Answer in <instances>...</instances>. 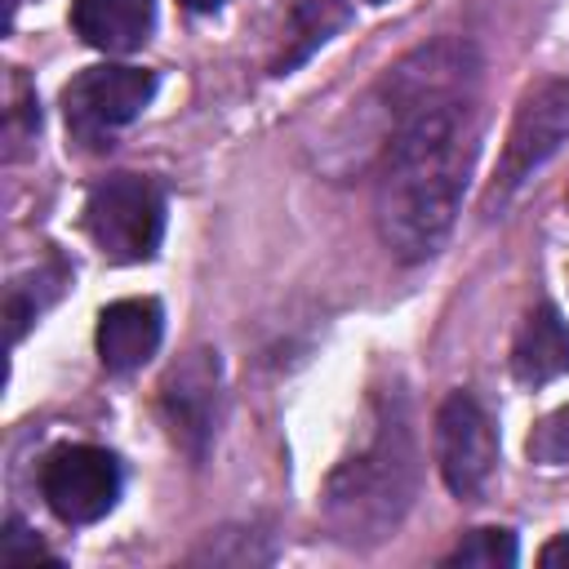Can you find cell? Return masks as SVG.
<instances>
[{"instance_id": "cell-16", "label": "cell", "mask_w": 569, "mask_h": 569, "mask_svg": "<svg viewBox=\"0 0 569 569\" xmlns=\"http://www.w3.org/2000/svg\"><path fill=\"white\" fill-rule=\"evenodd\" d=\"M538 565H542V569H569V533L551 538V542L538 551Z\"/></svg>"}, {"instance_id": "cell-5", "label": "cell", "mask_w": 569, "mask_h": 569, "mask_svg": "<svg viewBox=\"0 0 569 569\" xmlns=\"http://www.w3.org/2000/svg\"><path fill=\"white\" fill-rule=\"evenodd\" d=\"M44 502L67 525L102 520L120 498V462L98 445H62L40 467Z\"/></svg>"}, {"instance_id": "cell-6", "label": "cell", "mask_w": 569, "mask_h": 569, "mask_svg": "<svg viewBox=\"0 0 569 569\" xmlns=\"http://www.w3.org/2000/svg\"><path fill=\"white\" fill-rule=\"evenodd\" d=\"M156 93V76L147 67H89L62 89L67 124L80 142H102L120 124H129Z\"/></svg>"}, {"instance_id": "cell-9", "label": "cell", "mask_w": 569, "mask_h": 569, "mask_svg": "<svg viewBox=\"0 0 569 569\" xmlns=\"http://www.w3.org/2000/svg\"><path fill=\"white\" fill-rule=\"evenodd\" d=\"M160 329H164V316L151 298H120L98 316V360L111 373H129L156 356Z\"/></svg>"}, {"instance_id": "cell-12", "label": "cell", "mask_w": 569, "mask_h": 569, "mask_svg": "<svg viewBox=\"0 0 569 569\" xmlns=\"http://www.w3.org/2000/svg\"><path fill=\"white\" fill-rule=\"evenodd\" d=\"M342 4L338 0H293V40H289V49L276 58V76H284L289 67H298L316 44H325L329 40V31L333 27H342Z\"/></svg>"}, {"instance_id": "cell-7", "label": "cell", "mask_w": 569, "mask_h": 569, "mask_svg": "<svg viewBox=\"0 0 569 569\" xmlns=\"http://www.w3.org/2000/svg\"><path fill=\"white\" fill-rule=\"evenodd\" d=\"M436 467L458 498H476L498 467L493 422L467 391H453L436 413Z\"/></svg>"}, {"instance_id": "cell-17", "label": "cell", "mask_w": 569, "mask_h": 569, "mask_svg": "<svg viewBox=\"0 0 569 569\" xmlns=\"http://www.w3.org/2000/svg\"><path fill=\"white\" fill-rule=\"evenodd\" d=\"M182 4H187L191 13H209V9H218L222 0H182Z\"/></svg>"}, {"instance_id": "cell-11", "label": "cell", "mask_w": 569, "mask_h": 569, "mask_svg": "<svg viewBox=\"0 0 569 569\" xmlns=\"http://www.w3.org/2000/svg\"><path fill=\"white\" fill-rule=\"evenodd\" d=\"M511 373L525 387H542L569 373V325L556 307H538L525 316L516 347H511Z\"/></svg>"}, {"instance_id": "cell-4", "label": "cell", "mask_w": 569, "mask_h": 569, "mask_svg": "<svg viewBox=\"0 0 569 569\" xmlns=\"http://www.w3.org/2000/svg\"><path fill=\"white\" fill-rule=\"evenodd\" d=\"M565 142H569V80H542L516 107V120L507 129V147H502V160L489 187V209L493 204L502 209L511 191L538 164H547Z\"/></svg>"}, {"instance_id": "cell-10", "label": "cell", "mask_w": 569, "mask_h": 569, "mask_svg": "<svg viewBox=\"0 0 569 569\" xmlns=\"http://www.w3.org/2000/svg\"><path fill=\"white\" fill-rule=\"evenodd\" d=\"M151 22H156V0H76L71 4L76 36L102 53L138 49Z\"/></svg>"}, {"instance_id": "cell-18", "label": "cell", "mask_w": 569, "mask_h": 569, "mask_svg": "<svg viewBox=\"0 0 569 569\" xmlns=\"http://www.w3.org/2000/svg\"><path fill=\"white\" fill-rule=\"evenodd\" d=\"M369 4H387V0H369Z\"/></svg>"}, {"instance_id": "cell-15", "label": "cell", "mask_w": 569, "mask_h": 569, "mask_svg": "<svg viewBox=\"0 0 569 569\" xmlns=\"http://www.w3.org/2000/svg\"><path fill=\"white\" fill-rule=\"evenodd\" d=\"M36 560L58 565V560L40 547V538H36V533H27V525H22V520H9V525H4V538H0V565H4V569H31Z\"/></svg>"}, {"instance_id": "cell-1", "label": "cell", "mask_w": 569, "mask_h": 569, "mask_svg": "<svg viewBox=\"0 0 569 569\" xmlns=\"http://www.w3.org/2000/svg\"><path fill=\"white\" fill-rule=\"evenodd\" d=\"M476 93L480 53L458 36L405 53L382 80L391 138L378 164L373 222L405 262L431 258L453 231L480 147Z\"/></svg>"}, {"instance_id": "cell-8", "label": "cell", "mask_w": 569, "mask_h": 569, "mask_svg": "<svg viewBox=\"0 0 569 569\" xmlns=\"http://www.w3.org/2000/svg\"><path fill=\"white\" fill-rule=\"evenodd\" d=\"M218 356L213 351H187L169 373H164V387H160V409H164V422L173 431V440L200 458L209 436H213V422H218Z\"/></svg>"}, {"instance_id": "cell-14", "label": "cell", "mask_w": 569, "mask_h": 569, "mask_svg": "<svg viewBox=\"0 0 569 569\" xmlns=\"http://www.w3.org/2000/svg\"><path fill=\"white\" fill-rule=\"evenodd\" d=\"M529 453H533V462H547V467H565L569 462V405L556 409V413H547L533 427Z\"/></svg>"}, {"instance_id": "cell-3", "label": "cell", "mask_w": 569, "mask_h": 569, "mask_svg": "<svg viewBox=\"0 0 569 569\" xmlns=\"http://www.w3.org/2000/svg\"><path fill=\"white\" fill-rule=\"evenodd\" d=\"M84 231L111 262H147L160 249L164 196L151 178L116 173L84 200Z\"/></svg>"}, {"instance_id": "cell-13", "label": "cell", "mask_w": 569, "mask_h": 569, "mask_svg": "<svg viewBox=\"0 0 569 569\" xmlns=\"http://www.w3.org/2000/svg\"><path fill=\"white\" fill-rule=\"evenodd\" d=\"M449 565H467V569H511V565H516V538H511L507 529H471V533L453 547Z\"/></svg>"}, {"instance_id": "cell-2", "label": "cell", "mask_w": 569, "mask_h": 569, "mask_svg": "<svg viewBox=\"0 0 569 569\" xmlns=\"http://www.w3.org/2000/svg\"><path fill=\"white\" fill-rule=\"evenodd\" d=\"M369 413L373 422L365 440L356 445V453H347L333 467L325 485V516L342 542L387 538L409 511L418 485V449L405 405L391 396V400H373Z\"/></svg>"}]
</instances>
